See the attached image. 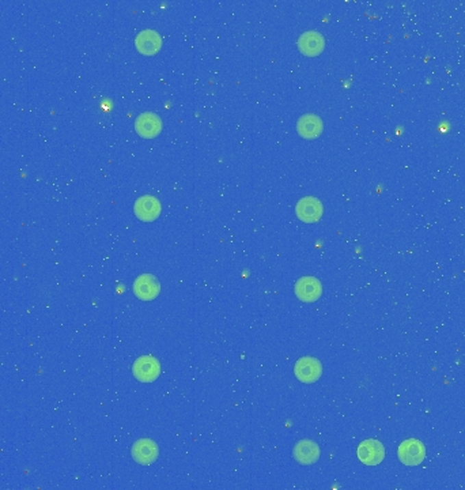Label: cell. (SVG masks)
<instances>
[{
	"label": "cell",
	"instance_id": "obj_1",
	"mask_svg": "<svg viewBox=\"0 0 465 490\" xmlns=\"http://www.w3.org/2000/svg\"><path fill=\"white\" fill-rule=\"evenodd\" d=\"M324 212L323 203L314 196L302 197L295 206V214L298 219L305 223H314L321 219Z\"/></svg>",
	"mask_w": 465,
	"mask_h": 490
},
{
	"label": "cell",
	"instance_id": "obj_2",
	"mask_svg": "<svg viewBox=\"0 0 465 490\" xmlns=\"http://www.w3.org/2000/svg\"><path fill=\"white\" fill-rule=\"evenodd\" d=\"M132 372L139 382L151 383L158 379L161 373V365L160 361L153 356H142L135 361Z\"/></svg>",
	"mask_w": 465,
	"mask_h": 490
},
{
	"label": "cell",
	"instance_id": "obj_3",
	"mask_svg": "<svg viewBox=\"0 0 465 490\" xmlns=\"http://www.w3.org/2000/svg\"><path fill=\"white\" fill-rule=\"evenodd\" d=\"M294 373L299 382L305 384H312L321 378L323 367L321 363L314 357H302L297 361Z\"/></svg>",
	"mask_w": 465,
	"mask_h": 490
},
{
	"label": "cell",
	"instance_id": "obj_4",
	"mask_svg": "<svg viewBox=\"0 0 465 490\" xmlns=\"http://www.w3.org/2000/svg\"><path fill=\"white\" fill-rule=\"evenodd\" d=\"M135 131L144 139L155 138L162 131V120L153 112H143L135 120Z\"/></svg>",
	"mask_w": 465,
	"mask_h": 490
},
{
	"label": "cell",
	"instance_id": "obj_5",
	"mask_svg": "<svg viewBox=\"0 0 465 490\" xmlns=\"http://www.w3.org/2000/svg\"><path fill=\"white\" fill-rule=\"evenodd\" d=\"M425 445L415 439L405 440L399 447V459L405 466H418L425 461Z\"/></svg>",
	"mask_w": 465,
	"mask_h": 490
},
{
	"label": "cell",
	"instance_id": "obj_6",
	"mask_svg": "<svg viewBox=\"0 0 465 490\" xmlns=\"http://www.w3.org/2000/svg\"><path fill=\"white\" fill-rule=\"evenodd\" d=\"M162 211V206L157 197L151 195L140 196L134 206L135 215L143 222L155 221Z\"/></svg>",
	"mask_w": 465,
	"mask_h": 490
},
{
	"label": "cell",
	"instance_id": "obj_7",
	"mask_svg": "<svg viewBox=\"0 0 465 490\" xmlns=\"http://www.w3.org/2000/svg\"><path fill=\"white\" fill-rule=\"evenodd\" d=\"M358 458L366 466H377L385 458V447L378 440H365L358 447Z\"/></svg>",
	"mask_w": 465,
	"mask_h": 490
},
{
	"label": "cell",
	"instance_id": "obj_8",
	"mask_svg": "<svg viewBox=\"0 0 465 490\" xmlns=\"http://www.w3.org/2000/svg\"><path fill=\"white\" fill-rule=\"evenodd\" d=\"M323 294V285L314 277H302L295 284V295L303 302H314Z\"/></svg>",
	"mask_w": 465,
	"mask_h": 490
},
{
	"label": "cell",
	"instance_id": "obj_9",
	"mask_svg": "<svg viewBox=\"0 0 465 490\" xmlns=\"http://www.w3.org/2000/svg\"><path fill=\"white\" fill-rule=\"evenodd\" d=\"M135 47L140 53L151 56L160 52V49L162 48V38L155 30L146 29L138 33L135 38Z\"/></svg>",
	"mask_w": 465,
	"mask_h": 490
},
{
	"label": "cell",
	"instance_id": "obj_10",
	"mask_svg": "<svg viewBox=\"0 0 465 490\" xmlns=\"http://www.w3.org/2000/svg\"><path fill=\"white\" fill-rule=\"evenodd\" d=\"M161 292L158 280L151 274H143L134 282V293L142 301H151Z\"/></svg>",
	"mask_w": 465,
	"mask_h": 490
},
{
	"label": "cell",
	"instance_id": "obj_11",
	"mask_svg": "<svg viewBox=\"0 0 465 490\" xmlns=\"http://www.w3.org/2000/svg\"><path fill=\"white\" fill-rule=\"evenodd\" d=\"M298 49L305 55V56H317L320 55L324 48H325V40L323 34L314 30H309L301 34L298 38Z\"/></svg>",
	"mask_w": 465,
	"mask_h": 490
},
{
	"label": "cell",
	"instance_id": "obj_12",
	"mask_svg": "<svg viewBox=\"0 0 465 490\" xmlns=\"http://www.w3.org/2000/svg\"><path fill=\"white\" fill-rule=\"evenodd\" d=\"M158 445L150 439H140L132 447V458L139 465H151L158 458Z\"/></svg>",
	"mask_w": 465,
	"mask_h": 490
},
{
	"label": "cell",
	"instance_id": "obj_13",
	"mask_svg": "<svg viewBox=\"0 0 465 490\" xmlns=\"http://www.w3.org/2000/svg\"><path fill=\"white\" fill-rule=\"evenodd\" d=\"M320 447L312 440H301L292 450L294 459L303 466L314 465L320 459Z\"/></svg>",
	"mask_w": 465,
	"mask_h": 490
},
{
	"label": "cell",
	"instance_id": "obj_14",
	"mask_svg": "<svg viewBox=\"0 0 465 490\" xmlns=\"http://www.w3.org/2000/svg\"><path fill=\"white\" fill-rule=\"evenodd\" d=\"M323 120L313 113L302 114L297 121V132L305 139H314L323 132Z\"/></svg>",
	"mask_w": 465,
	"mask_h": 490
}]
</instances>
